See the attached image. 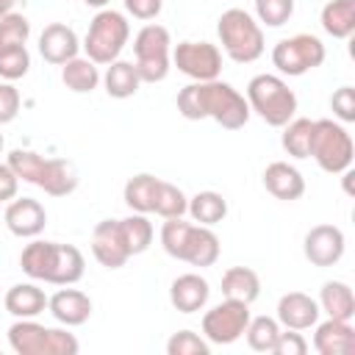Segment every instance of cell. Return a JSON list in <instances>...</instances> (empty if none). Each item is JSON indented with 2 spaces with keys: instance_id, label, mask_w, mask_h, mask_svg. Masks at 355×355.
I'll list each match as a JSON object with an SVG mask.
<instances>
[{
  "instance_id": "1",
  "label": "cell",
  "mask_w": 355,
  "mask_h": 355,
  "mask_svg": "<svg viewBox=\"0 0 355 355\" xmlns=\"http://www.w3.org/2000/svg\"><path fill=\"white\" fill-rule=\"evenodd\" d=\"M178 114L189 122L214 119L225 130H239L250 122L247 97L225 80H194L178 92Z\"/></svg>"
},
{
  "instance_id": "2",
  "label": "cell",
  "mask_w": 355,
  "mask_h": 355,
  "mask_svg": "<svg viewBox=\"0 0 355 355\" xmlns=\"http://www.w3.org/2000/svg\"><path fill=\"white\" fill-rule=\"evenodd\" d=\"M19 266L31 280H42L50 286H72L83 277L86 258L72 244L33 239L31 244H25L19 255Z\"/></svg>"
},
{
  "instance_id": "3",
  "label": "cell",
  "mask_w": 355,
  "mask_h": 355,
  "mask_svg": "<svg viewBox=\"0 0 355 355\" xmlns=\"http://www.w3.org/2000/svg\"><path fill=\"white\" fill-rule=\"evenodd\" d=\"M216 33H219V44H222L225 55L236 64H252L266 50L263 28L244 8L222 11V17L216 19Z\"/></svg>"
},
{
  "instance_id": "4",
  "label": "cell",
  "mask_w": 355,
  "mask_h": 355,
  "mask_svg": "<svg viewBox=\"0 0 355 355\" xmlns=\"http://www.w3.org/2000/svg\"><path fill=\"white\" fill-rule=\"evenodd\" d=\"M244 97L250 111H255L272 128H283L288 119L297 116V94L280 75H269V72L255 75L247 83Z\"/></svg>"
},
{
  "instance_id": "5",
  "label": "cell",
  "mask_w": 355,
  "mask_h": 355,
  "mask_svg": "<svg viewBox=\"0 0 355 355\" xmlns=\"http://www.w3.org/2000/svg\"><path fill=\"white\" fill-rule=\"evenodd\" d=\"M130 39V22L122 11H114V8H100L92 22H89V31H86V39H83V50H86V58H92L97 67H108L111 61L119 58V53L125 50Z\"/></svg>"
},
{
  "instance_id": "6",
  "label": "cell",
  "mask_w": 355,
  "mask_h": 355,
  "mask_svg": "<svg viewBox=\"0 0 355 355\" xmlns=\"http://www.w3.org/2000/svg\"><path fill=\"white\" fill-rule=\"evenodd\" d=\"M8 347L17 355H78L80 349L72 333L44 327L36 319H17L8 327Z\"/></svg>"
},
{
  "instance_id": "7",
  "label": "cell",
  "mask_w": 355,
  "mask_h": 355,
  "mask_svg": "<svg viewBox=\"0 0 355 355\" xmlns=\"http://www.w3.org/2000/svg\"><path fill=\"white\" fill-rule=\"evenodd\" d=\"M133 55L136 72L141 83H161L172 69V39L169 31L158 22H147L133 36Z\"/></svg>"
},
{
  "instance_id": "8",
  "label": "cell",
  "mask_w": 355,
  "mask_h": 355,
  "mask_svg": "<svg viewBox=\"0 0 355 355\" xmlns=\"http://www.w3.org/2000/svg\"><path fill=\"white\" fill-rule=\"evenodd\" d=\"M311 158L319 164V169L330 175H341L344 169H349L355 158V144L347 128L336 119H313Z\"/></svg>"
},
{
  "instance_id": "9",
  "label": "cell",
  "mask_w": 355,
  "mask_h": 355,
  "mask_svg": "<svg viewBox=\"0 0 355 355\" xmlns=\"http://www.w3.org/2000/svg\"><path fill=\"white\" fill-rule=\"evenodd\" d=\"M324 44L319 36L313 33H294L288 39H280L275 47H272V64L280 75H288V78H300L316 67L324 64Z\"/></svg>"
},
{
  "instance_id": "10",
  "label": "cell",
  "mask_w": 355,
  "mask_h": 355,
  "mask_svg": "<svg viewBox=\"0 0 355 355\" xmlns=\"http://www.w3.org/2000/svg\"><path fill=\"white\" fill-rule=\"evenodd\" d=\"M250 305L239 300H222L211 311L202 313V336L208 344H233L244 336V327L250 322Z\"/></svg>"
},
{
  "instance_id": "11",
  "label": "cell",
  "mask_w": 355,
  "mask_h": 355,
  "mask_svg": "<svg viewBox=\"0 0 355 355\" xmlns=\"http://www.w3.org/2000/svg\"><path fill=\"white\" fill-rule=\"evenodd\" d=\"M172 64L191 80H216L222 72V50L211 42H180L172 50Z\"/></svg>"
},
{
  "instance_id": "12",
  "label": "cell",
  "mask_w": 355,
  "mask_h": 355,
  "mask_svg": "<svg viewBox=\"0 0 355 355\" xmlns=\"http://www.w3.org/2000/svg\"><path fill=\"white\" fill-rule=\"evenodd\" d=\"M344 250H347V239H344L341 227H336V225H313L302 241L305 258L319 269L336 266L344 258Z\"/></svg>"
},
{
  "instance_id": "13",
  "label": "cell",
  "mask_w": 355,
  "mask_h": 355,
  "mask_svg": "<svg viewBox=\"0 0 355 355\" xmlns=\"http://www.w3.org/2000/svg\"><path fill=\"white\" fill-rule=\"evenodd\" d=\"M92 255L105 269H119V266L128 263L130 250L125 244L119 219H103V222L94 225V230H92Z\"/></svg>"
},
{
  "instance_id": "14",
  "label": "cell",
  "mask_w": 355,
  "mask_h": 355,
  "mask_svg": "<svg viewBox=\"0 0 355 355\" xmlns=\"http://www.w3.org/2000/svg\"><path fill=\"white\" fill-rule=\"evenodd\" d=\"M47 225V211L33 197H14L6 208V227L19 239H36Z\"/></svg>"
},
{
  "instance_id": "15",
  "label": "cell",
  "mask_w": 355,
  "mask_h": 355,
  "mask_svg": "<svg viewBox=\"0 0 355 355\" xmlns=\"http://www.w3.org/2000/svg\"><path fill=\"white\" fill-rule=\"evenodd\" d=\"M47 311L64 327H80L92 316V297L86 291H80V288L64 286L53 297H47Z\"/></svg>"
},
{
  "instance_id": "16",
  "label": "cell",
  "mask_w": 355,
  "mask_h": 355,
  "mask_svg": "<svg viewBox=\"0 0 355 355\" xmlns=\"http://www.w3.org/2000/svg\"><path fill=\"white\" fill-rule=\"evenodd\" d=\"M39 53H42V58L47 64L61 67V64H67L69 58H75L80 53L78 33L64 22H50L39 33Z\"/></svg>"
},
{
  "instance_id": "17",
  "label": "cell",
  "mask_w": 355,
  "mask_h": 355,
  "mask_svg": "<svg viewBox=\"0 0 355 355\" xmlns=\"http://www.w3.org/2000/svg\"><path fill=\"white\" fill-rule=\"evenodd\" d=\"M319 302L305 291H288L277 300V324L288 330H311L319 322Z\"/></svg>"
},
{
  "instance_id": "18",
  "label": "cell",
  "mask_w": 355,
  "mask_h": 355,
  "mask_svg": "<svg viewBox=\"0 0 355 355\" xmlns=\"http://www.w3.org/2000/svg\"><path fill=\"white\" fill-rule=\"evenodd\" d=\"M208 297H211V286L197 272H186V275L175 277L172 286H169V302L180 313H197V311H202L208 305Z\"/></svg>"
},
{
  "instance_id": "19",
  "label": "cell",
  "mask_w": 355,
  "mask_h": 355,
  "mask_svg": "<svg viewBox=\"0 0 355 355\" xmlns=\"http://www.w3.org/2000/svg\"><path fill=\"white\" fill-rule=\"evenodd\" d=\"M313 349L319 355H349L355 352V327L344 319H330L313 324Z\"/></svg>"
},
{
  "instance_id": "20",
  "label": "cell",
  "mask_w": 355,
  "mask_h": 355,
  "mask_svg": "<svg viewBox=\"0 0 355 355\" xmlns=\"http://www.w3.org/2000/svg\"><path fill=\"white\" fill-rule=\"evenodd\" d=\"M263 189L283 202H294L305 194V178L288 161H272L263 169Z\"/></svg>"
},
{
  "instance_id": "21",
  "label": "cell",
  "mask_w": 355,
  "mask_h": 355,
  "mask_svg": "<svg viewBox=\"0 0 355 355\" xmlns=\"http://www.w3.org/2000/svg\"><path fill=\"white\" fill-rule=\"evenodd\" d=\"M219 250H222V244H219V236L211 230V227H205V225H191V230H189V236H186V247H183V255H180V261H186V263H191V266H214L216 261H219Z\"/></svg>"
},
{
  "instance_id": "22",
  "label": "cell",
  "mask_w": 355,
  "mask_h": 355,
  "mask_svg": "<svg viewBox=\"0 0 355 355\" xmlns=\"http://www.w3.org/2000/svg\"><path fill=\"white\" fill-rule=\"evenodd\" d=\"M3 305L14 319H36L47 308V294L36 283H17L6 291Z\"/></svg>"
},
{
  "instance_id": "23",
  "label": "cell",
  "mask_w": 355,
  "mask_h": 355,
  "mask_svg": "<svg viewBox=\"0 0 355 355\" xmlns=\"http://www.w3.org/2000/svg\"><path fill=\"white\" fill-rule=\"evenodd\" d=\"M36 186L50 197H67V194H72L78 189V172L64 158H47Z\"/></svg>"
},
{
  "instance_id": "24",
  "label": "cell",
  "mask_w": 355,
  "mask_h": 355,
  "mask_svg": "<svg viewBox=\"0 0 355 355\" xmlns=\"http://www.w3.org/2000/svg\"><path fill=\"white\" fill-rule=\"evenodd\" d=\"M103 86H105V94L114 97V100H128L139 92L141 86V78L136 72V64L133 61H111L105 67V75H103Z\"/></svg>"
},
{
  "instance_id": "25",
  "label": "cell",
  "mask_w": 355,
  "mask_h": 355,
  "mask_svg": "<svg viewBox=\"0 0 355 355\" xmlns=\"http://www.w3.org/2000/svg\"><path fill=\"white\" fill-rule=\"evenodd\" d=\"M222 294L227 300H239V302L252 305L261 297V277H258V272L250 269V266H230L222 275Z\"/></svg>"
},
{
  "instance_id": "26",
  "label": "cell",
  "mask_w": 355,
  "mask_h": 355,
  "mask_svg": "<svg viewBox=\"0 0 355 355\" xmlns=\"http://www.w3.org/2000/svg\"><path fill=\"white\" fill-rule=\"evenodd\" d=\"M319 311H324L330 319L352 322L355 316V294L344 280H327L319 291Z\"/></svg>"
},
{
  "instance_id": "27",
  "label": "cell",
  "mask_w": 355,
  "mask_h": 355,
  "mask_svg": "<svg viewBox=\"0 0 355 355\" xmlns=\"http://www.w3.org/2000/svg\"><path fill=\"white\" fill-rule=\"evenodd\" d=\"M61 80H64V86H67L69 92H75V94H89V92L97 89V83L103 80V75H100V69H97V64H94L92 58L75 55V58H69L67 64H61Z\"/></svg>"
},
{
  "instance_id": "28",
  "label": "cell",
  "mask_w": 355,
  "mask_h": 355,
  "mask_svg": "<svg viewBox=\"0 0 355 355\" xmlns=\"http://www.w3.org/2000/svg\"><path fill=\"white\" fill-rule=\"evenodd\" d=\"M322 31L333 39H349L355 31V0H330L319 14Z\"/></svg>"
},
{
  "instance_id": "29",
  "label": "cell",
  "mask_w": 355,
  "mask_h": 355,
  "mask_svg": "<svg viewBox=\"0 0 355 355\" xmlns=\"http://www.w3.org/2000/svg\"><path fill=\"white\" fill-rule=\"evenodd\" d=\"M158 180H161V178H155V175H150V172L133 175V178L125 183V191H122L125 205H128L130 211H136V214H153Z\"/></svg>"
},
{
  "instance_id": "30",
  "label": "cell",
  "mask_w": 355,
  "mask_h": 355,
  "mask_svg": "<svg viewBox=\"0 0 355 355\" xmlns=\"http://www.w3.org/2000/svg\"><path fill=\"white\" fill-rule=\"evenodd\" d=\"M197 225L214 227L227 216V200L219 191H197L194 197H189V211H186Z\"/></svg>"
},
{
  "instance_id": "31",
  "label": "cell",
  "mask_w": 355,
  "mask_h": 355,
  "mask_svg": "<svg viewBox=\"0 0 355 355\" xmlns=\"http://www.w3.org/2000/svg\"><path fill=\"white\" fill-rule=\"evenodd\" d=\"M311 136H313V119L294 116L283 125L280 144L291 158H311Z\"/></svg>"
},
{
  "instance_id": "32",
  "label": "cell",
  "mask_w": 355,
  "mask_h": 355,
  "mask_svg": "<svg viewBox=\"0 0 355 355\" xmlns=\"http://www.w3.org/2000/svg\"><path fill=\"white\" fill-rule=\"evenodd\" d=\"M119 227H122V236H125V244L130 250V255H141L147 252V247L153 244V222L147 219V214H130L125 219H119Z\"/></svg>"
},
{
  "instance_id": "33",
  "label": "cell",
  "mask_w": 355,
  "mask_h": 355,
  "mask_svg": "<svg viewBox=\"0 0 355 355\" xmlns=\"http://www.w3.org/2000/svg\"><path fill=\"white\" fill-rule=\"evenodd\" d=\"M186 211H189V197L183 194V189L169 180H158L153 214H158L161 219H175V216H183Z\"/></svg>"
},
{
  "instance_id": "34",
  "label": "cell",
  "mask_w": 355,
  "mask_h": 355,
  "mask_svg": "<svg viewBox=\"0 0 355 355\" xmlns=\"http://www.w3.org/2000/svg\"><path fill=\"white\" fill-rule=\"evenodd\" d=\"M277 333H280V324L272 316H250V322L244 327V338H247L250 349H255V352H272Z\"/></svg>"
},
{
  "instance_id": "35",
  "label": "cell",
  "mask_w": 355,
  "mask_h": 355,
  "mask_svg": "<svg viewBox=\"0 0 355 355\" xmlns=\"http://www.w3.org/2000/svg\"><path fill=\"white\" fill-rule=\"evenodd\" d=\"M44 155H39V153H33V150H11L8 153V158H6V164L14 169V175L19 178V180H25V183H39V178H42V169H44Z\"/></svg>"
},
{
  "instance_id": "36",
  "label": "cell",
  "mask_w": 355,
  "mask_h": 355,
  "mask_svg": "<svg viewBox=\"0 0 355 355\" xmlns=\"http://www.w3.org/2000/svg\"><path fill=\"white\" fill-rule=\"evenodd\" d=\"M189 230H191V222H183V216L164 219V225H161V247H164V252L180 261Z\"/></svg>"
},
{
  "instance_id": "37",
  "label": "cell",
  "mask_w": 355,
  "mask_h": 355,
  "mask_svg": "<svg viewBox=\"0 0 355 355\" xmlns=\"http://www.w3.org/2000/svg\"><path fill=\"white\" fill-rule=\"evenodd\" d=\"M31 69V53L28 47H3L0 50V78L3 80H19Z\"/></svg>"
},
{
  "instance_id": "38",
  "label": "cell",
  "mask_w": 355,
  "mask_h": 355,
  "mask_svg": "<svg viewBox=\"0 0 355 355\" xmlns=\"http://www.w3.org/2000/svg\"><path fill=\"white\" fill-rule=\"evenodd\" d=\"M294 0H255V19L266 28H280L291 19Z\"/></svg>"
},
{
  "instance_id": "39",
  "label": "cell",
  "mask_w": 355,
  "mask_h": 355,
  "mask_svg": "<svg viewBox=\"0 0 355 355\" xmlns=\"http://www.w3.org/2000/svg\"><path fill=\"white\" fill-rule=\"evenodd\" d=\"M28 36H31V22L22 17V11L0 17V50L3 47H22V44H28Z\"/></svg>"
},
{
  "instance_id": "40",
  "label": "cell",
  "mask_w": 355,
  "mask_h": 355,
  "mask_svg": "<svg viewBox=\"0 0 355 355\" xmlns=\"http://www.w3.org/2000/svg\"><path fill=\"white\" fill-rule=\"evenodd\" d=\"M166 352L169 355H208L211 344L205 341V336H197L194 330H178L166 341Z\"/></svg>"
},
{
  "instance_id": "41",
  "label": "cell",
  "mask_w": 355,
  "mask_h": 355,
  "mask_svg": "<svg viewBox=\"0 0 355 355\" xmlns=\"http://www.w3.org/2000/svg\"><path fill=\"white\" fill-rule=\"evenodd\" d=\"M330 111L338 122H355V89L352 86L336 89L330 97Z\"/></svg>"
},
{
  "instance_id": "42",
  "label": "cell",
  "mask_w": 355,
  "mask_h": 355,
  "mask_svg": "<svg viewBox=\"0 0 355 355\" xmlns=\"http://www.w3.org/2000/svg\"><path fill=\"white\" fill-rule=\"evenodd\" d=\"M275 355H305L308 352V341L300 330H280L277 338H275V347H272Z\"/></svg>"
},
{
  "instance_id": "43",
  "label": "cell",
  "mask_w": 355,
  "mask_h": 355,
  "mask_svg": "<svg viewBox=\"0 0 355 355\" xmlns=\"http://www.w3.org/2000/svg\"><path fill=\"white\" fill-rule=\"evenodd\" d=\"M19 114V92L14 83H0V125L14 122Z\"/></svg>"
},
{
  "instance_id": "44",
  "label": "cell",
  "mask_w": 355,
  "mask_h": 355,
  "mask_svg": "<svg viewBox=\"0 0 355 355\" xmlns=\"http://www.w3.org/2000/svg\"><path fill=\"white\" fill-rule=\"evenodd\" d=\"M161 0H125V8H128V14H133L136 19H141V22H150V19H155L158 14H161Z\"/></svg>"
},
{
  "instance_id": "45",
  "label": "cell",
  "mask_w": 355,
  "mask_h": 355,
  "mask_svg": "<svg viewBox=\"0 0 355 355\" xmlns=\"http://www.w3.org/2000/svg\"><path fill=\"white\" fill-rule=\"evenodd\" d=\"M19 191V178L8 164H0V202H11Z\"/></svg>"
},
{
  "instance_id": "46",
  "label": "cell",
  "mask_w": 355,
  "mask_h": 355,
  "mask_svg": "<svg viewBox=\"0 0 355 355\" xmlns=\"http://www.w3.org/2000/svg\"><path fill=\"white\" fill-rule=\"evenodd\" d=\"M28 0H0V17H8V14H19L25 8Z\"/></svg>"
},
{
  "instance_id": "47",
  "label": "cell",
  "mask_w": 355,
  "mask_h": 355,
  "mask_svg": "<svg viewBox=\"0 0 355 355\" xmlns=\"http://www.w3.org/2000/svg\"><path fill=\"white\" fill-rule=\"evenodd\" d=\"M83 3H86V6H92V8H105L111 0H83Z\"/></svg>"
},
{
  "instance_id": "48",
  "label": "cell",
  "mask_w": 355,
  "mask_h": 355,
  "mask_svg": "<svg viewBox=\"0 0 355 355\" xmlns=\"http://www.w3.org/2000/svg\"><path fill=\"white\" fill-rule=\"evenodd\" d=\"M3 147H6V139H3V133H0V153H3Z\"/></svg>"
}]
</instances>
